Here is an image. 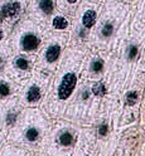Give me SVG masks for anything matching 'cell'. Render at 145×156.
<instances>
[{
    "label": "cell",
    "mask_w": 145,
    "mask_h": 156,
    "mask_svg": "<svg viewBox=\"0 0 145 156\" xmlns=\"http://www.w3.org/2000/svg\"><path fill=\"white\" fill-rule=\"evenodd\" d=\"M68 47V33H48L35 54V67L53 73Z\"/></svg>",
    "instance_id": "cell-7"
},
{
    "label": "cell",
    "mask_w": 145,
    "mask_h": 156,
    "mask_svg": "<svg viewBox=\"0 0 145 156\" xmlns=\"http://www.w3.org/2000/svg\"><path fill=\"white\" fill-rule=\"evenodd\" d=\"M56 10L57 0H28L25 16L43 25Z\"/></svg>",
    "instance_id": "cell-13"
},
{
    "label": "cell",
    "mask_w": 145,
    "mask_h": 156,
    "mask_svg": "<svg viewBox=\"0 0 145 156\" xmlns=\"http://www.w3.org/2000/svg\"><path fill=\"white\" fill-rule=\"evenodd\" d=\"M80 140L81 141L76 144L74 149H73V151H72V154L70 156H93L91 142L89 140H86L85 136L81 137Z\"/></svg>",
    "instance_id": "cell-17"
},
{
    "label": "cell",
    "mask_w": 145,
    "mask_h": 156,
    "mask_svg": "<svg viewBox=\"0 0 145 156\" xmlns=\"http://www.w3.org/2000/svg\"><path fill=\"white\" fill-rule=\"evenodd\" d=\"M24 107L19 103L18 97H12L0 102V131L5 136L13 130L22 116Z\"/></svg>",
    "instance_id": "cell-12"
},
{
    "label": "cell",
    "mask_w": 145,
    "mask_h": 156,
    "mask_svg": "<svg viewBox=\"0 0 145 156\" xmlns=\"http://www.w3.org/2000/svg\"><path fill=\"white\" fill-rule=\"evenodd\" d=\"M4 140H5V135L2 131H0V149H2V146L4 144Z\"/></svg>",
    "instance_id": "cell-21"
},
{
    "label": "cell",
    "mask_w": 145,
    "mask_h": 156,
    "mask_svg": "<svg viewBox=\"0 0 145 156\" xmlns=\"http://www.w3.org/2000/svg\"><path fill=\"white\" fill-rule=\"evenodd\" d=\"M0 156H27V151L16 145H6L0 149Z\"/></svg>",
    "instance_id": "cell-19"
},
{
    "label": "cell",
    "mask_w": 145,
    "mask_h": 156,
    "mask_svg": "<svg viewBox=\"0 0 145 156\" xmlns=\"http://www.w3.org/2000/svg\"><path fill=\"white\" fill-rule=\"evenodd\" d=\"M12 54H13V49H12L10 43H9L8 39L0 43V74L4 73L6 62Z\"/></svg>",
    "instance_id": "cell-18"
},
{
    "label": "cell",
    "mask_w": 145,
    "mask_h": 156,
    "mask_svg": "<svg viewBox=\"0 0 145 156\" xmlns=\"http://www.w3.org/2000/svg\"><path fill=\"white\" fill-rule=\"evenodd\" d=\"M13 29L9 28V27H5V25H0V43L6 41V39L9 38V35H10Z\"/></svg>",
    "instance_id": "cell-20"
},
{
    "label": "cell",
    "mask_w": 145,
    "mask_h": 156,
    "mask_svg": "<svg viewBox=\"0 0 145 156\" xmlns=\"http://www.w3.org/2000/svg\"><path fill=\"white\" fill-rule=\"evenodd\" d=\"M78 141V130L71 121L58 120L49 129L41 150L42 156H70Z\"/></svg>",
    "instance_id": "cell-6"
},
{
    "label": "cell",
    "mask_w": 145,
    "mask_h": 156,
    "mask_svg": "<svg viewBox=\"0 0 145 156\" xmlns=\"http://www.w3.org/2000/svg\"><path fill=\"white\" fill-rule=\"evenodd\" d=\"M130 16V4H125L119 0L102 2L91 34L89 49L95 48L105 52H112L121 35L128 30Z\"/></svg>",
    "instance_id": "cell-2"
},
{
    "label": "cell",
    "mask_w": 145,
    "mask_h": 156,
    "mask_svg": "<svg viewBox=\"0 0 145 156\" xmlns=\"http://www.w3.org/2000/svg\"><path fill=\"white\" fill-rule=\"evenodd\" d=\"M49 129L51 122L42 110L24 108L19 121L8 133V140L24 150L41 151Z\"/></svg>",
    "instance_id": "cell-3"
},
{
    "label": "cell",
    "mask_w": 145,
    "mask_h": 156,
    "mask_svg": "<svg viewBox=\"0 0 145 156\" xmlns=\"http://www.w3.org/2000/svg\"><path fill=\"white\" fill-rule=\"evenodd\" d=\"M87 49L67 47L61 62L54 69L47 93L41 103L48 117H61L81 81Z\"/></svg>",
    "instance_id": "cell-1"
},
{
    "label": "cell",
    "mask_w": 145,
    "mask_h": 156,
    "mask_svg": "<svg viewBox=\"0 0 145 156\" xmlns=\"http://www.w3.org/2000/svg\"><path fill=\"white\" fill-rule=\"evenodd\" d=\"M28 0H2L0 2V25L14 29L25 18Z\"/></svg>",
    "instance_id": "cell-11"
},
{
    "label": "cell",
    "mask_w": 145,
    "mask_h": 156,
    "mask_svg": "<svg viewBox=\"0 0 145 156\" xmlns=\"http://www.w3.org/2000/svg\"><path fill=\"white\" fill-rule=\"evenodd\" d=\"M35 69V55L25 53H15L9 57L4 74L10 77L18 84H23Z\"/></svg>",
    "instance_id": "cell-10"
},
{
    "label": "cell",
    "mask_w": 145,
    "mask_h": 156,
    "mask_svg": "<svg viewBox=\"0 0 145 156\" xmlns=\"http://www.w3.org/2000/svg\"><path fill=\"white\" fill-rule=\"evenodd\" d=\"M111 55L112 52H105L100 49H95V48L87 49L81 73V80L96 81L102 78L109 69Z\"/></svg>",
    "instance_id": "cell-9"
},
{
    "label": "cell",
    "mask_w": 145,
    "mask_h": 156,
    "mask_svg": "<svg viewBox=\"0 0 145 156\" xmlns=\"http://www.w3.org/2000/svg\"><path fill=\"white\" fill-rule=\"evenodd\" d=\"M89 2H95V3H102L105 0H89Z\"/></svg>",
    "instance_id": "cell-23"
},
{
    "label": "cell",
    "mask_w": 145,
    "mask_h": 156,
    "mask_svg": "<svg viewBox=\"0 0 145 156\" xmlns=\"http://www.w3.org/2000/svg\"><path fill=\"white\" fill-rule=\"evenodd\" d=\"M82 0H57V10L66 15L73 16Z\"/></svg>",
    "instance_id": "cell-16"
},
{
    "label": "cell",
    "mask_w": 145,
    "mask_h": 156,
    "mask_svg": "<svg viewBox=\"0 0 145 156\" xmlns=\"http://www.w3.org/2000/svg\"><path fill=\"white\" fill-rule=\"evenodd\" d=\"M47 34V29L42 24L25 16L14 27L8 41L13 52L35 55L41 49Z\"/></svg>",
    "instance_id": "cell-5"
},
{
    "label": "cell",
    "mask_w": 145,
    "mask_h": 156,
    "mask_svg": "<svg viewBox=\"0 0 145 156\" xmlns=\"http://www.w3.org/2000/svg\"><path fill=\"white\" fill-rule=\"evenodd\" d=\"M100 8L101 3L82 0L72 18V27L68 33V47L89 49V43Z\"/></svg>",
    "instance_id": "cell-4"
},
{
    "label": "cell",
    "mask_w": 145,
    "mask_h": 156,
    "mask_svg": "<svg viewBox=\"0 0 145 156\" xmlns=\"http://www.w3.org/2000/svg\"><path fill=\"white\" fill-rule=\"evenodd\" d=\"M20 90V84L14 82L6 74H0V102L6 101L12 97H16Z\"/></svg>",
    "instance_id": "cell-15"
},
{
    "label": "cell",
    "mask_w": 145,
    "mask_h": 156,
    "mask_svg": "<svg viewBox=\"0 0 145 156\" xmlns=\"http://www.w3.org/2000/svg\"><path fill=\"white\" fill-rule=\"evenodd\" d=\"M52 74L53 73L35 67L32 76L20 86V90H19V93L16 96L19 103L24 108L41 106L47 93L48 86H49Z\"/></svg>",
    "instance_id": "cell-8"
},
{
    "label": "cell",
    "mask_w": 145,
    "mask_h": 156,
    "mask_svg": "<svg viewBox=\"0 0 145 156\" xmlns=\"http://www.w3.org/2000/svg\"><path fill=\"white\" fill-rule=\"evenodd\" d=\"M72 18L61 12L56 10L49 19L43 24L48 33H70L72 27Z\"/></svg>",
    "instance_id": "cell-14"
},
{
    "label": "cell",
    "mask_w": 145,
    "mask_h": 156,
    "mask_svg": "<svg viewBox=\"0 0 145 156\" xmlns=\"http://www.w3.org/2000/svg\"><path fill=\"white\" fill-rule=\"evenodd\" d=\"M0 2H2V0H0Z\"/></svg>",
    "instance_id": "cell-24"
},
{
    "label": "cell",
    "mask_w": 145,
    "mask_h": 156,
    "mask_svg": "<svg viewBox=\"0 0 145 156\" xmlns=\"http://www.w3.org/2000/svg\"><path fill=\"white\" fill-rule=\"evenodd\" d=\"M119 2H122V3H125V4H131L132 0H119Z\"/></svg>",
    "instance_id": "cell-22"
}]
</instances>
